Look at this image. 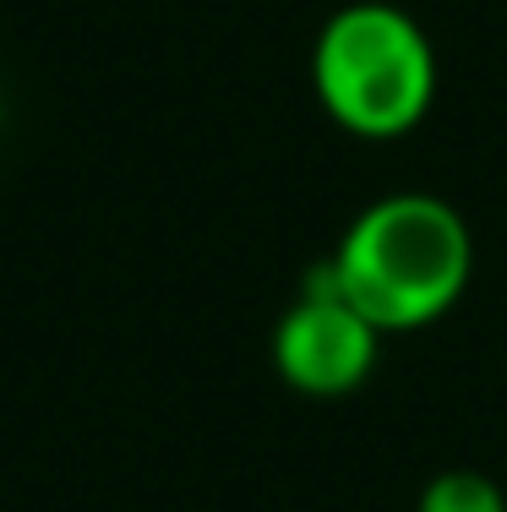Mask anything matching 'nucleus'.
<instances>
[{"label":"nucleus","mask_w":507,"mask_h":512,"mask_svg":"<svg viewBox=\"0 0 507 512\" xmlns=\"http://www.w3.org/2000/svg\"><path fill=\"white\" fill-rule=\"evenodd\" d=\"M415 512H507V491L480 469H442L426 480Z\"/></svg>","instance_id":"20e7f679"},{"label":"nucleus","mask_w":507,"mask_h":512,"mask_svg":"<svg viewBox=\"0 0 507 512\" xmlns=\"http://www.w3.org/2000/svg\"><path fill=\"white\" fill-rule=\"evenodd\" d=\"M382 333L366 322L333 284V267L322 256L306 273L300 300L273 327V365L295 393L306 398H349L377 371Z\"/></svg>","instance_id":"7ed1b4c3"},{"label":"nucleus","mask_w":507,"mask_h":512,"mask_svg":"<svg viewBox=\"0 0 507 512\" xmlns=\"http://www.w3.org/2000/svg\"><path fill=\"white\" fill-rule=\"evenodd\" d=\"M311 88L333 126L360 142H398L431 115L437 50L393 0H349L317 33Z\"/></svg>","instance_id":"f03ea898"},{"label":"nucleus","mask_w":507,"mask_h":512,"mask_svg":"<svg viewBox=\"0 0 507 512\" xmlns=\"http://www.w3.org/2000/svg\"><path fill=\"white\" fill-rule=\"evenodd\" d=\"M328 267L338 295L377 333H415L464 300L475 240L453 202L431 191H393L360 207Z\"/></svg>","instance_id":"f257e3e1"}]
</instances>
